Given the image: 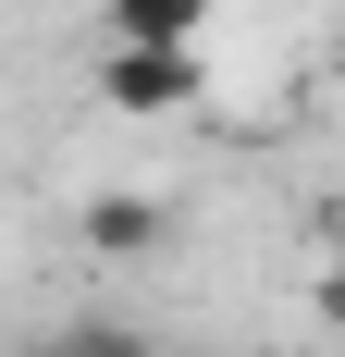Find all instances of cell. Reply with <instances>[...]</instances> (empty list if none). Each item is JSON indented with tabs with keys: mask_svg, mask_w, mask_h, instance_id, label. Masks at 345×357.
I'll return each instance as SVG.
<instances>
[{
	"mask_svg": "<svg viewBox=\"0 0 345 357\" xmlns=\"http://www.w3.org/2000/svg\"><path fill=\"white\" fill-rule=\"evenodd\" d=\"M99 99L111 111H185L198 99V50H124V37H111L99 50Z\"/></svg>",
	"mask_w": 345,
	"mask_h": 357,
	"instance_id": "1",
	"label": "cell"
},
{
	"mask_svg": "<svg viewBox=\"0 0 345 357\" xmlns=\"http://www.w3.org/2000/svg\"><path fill=\"white\" fill-rule=\"evenodd\" d=\"M210 0H99V37H124V50H198Z\"/></svg>",
	"mask_w": 345,
	"mask_h": 357,
	"instance_id": "2",
	"label": "cell"
},
{
	"mask_svg": "<svg viewBox=\"0 0 345 357\" xmlns=\"http://www.w3.org/2000/svg\"><path fill=\"white\" fill-rule=\"evenodd\" d=\"M87 247H99V259H148V247H161V197H136V185L87 197Z\"/></svg>",
	"mask_w": 345,
	"mask_h": 357,
	"instance_id": "3",
	"label": "cell"
},
{
	"mask_svg": "<svg viewBox=\"0 0 345 357\" xmlns=\"http://www.w3.org/2000/svg\"><path fill=\"white\" fill-rule=\"evenodd\" d=\"M62 357H148V345H136L124 321H74V333H62Z\"/></svg>",
	"mask_w": 345,
	"mask_h": 357,
	"instance_id": "4",
	"label": "cell"
},
{
	"mask_svg": "<svg viewBox=\"0 0 345 357\" xmlns=\"http://www.w3.org/2000/svg\"><path fill=\"white\" fill-rule=\"evenodd\" d=\"M309 308H321V333H345V259H333V271L309 284Z\"/></svg>",
	"mask_w": 345,
	"mask_h": 357,
	"instance_id": "5",
	"label": "cell"
},
{
	"mask_svg": "<svg viewBox=\"0 0 345 357\" xmlns=\"http://www.w3.org/2000/svg\"><path fill=\"white\" fill-rule=\"evenodd\" d=\"M321 222H333V234H345V197H333V210H321Z\"/></svg>",
	"mask_w": 345,
	"mask_h": 357,
	"instance_id": "6",
	"label": "cell"
}]
</instances>
